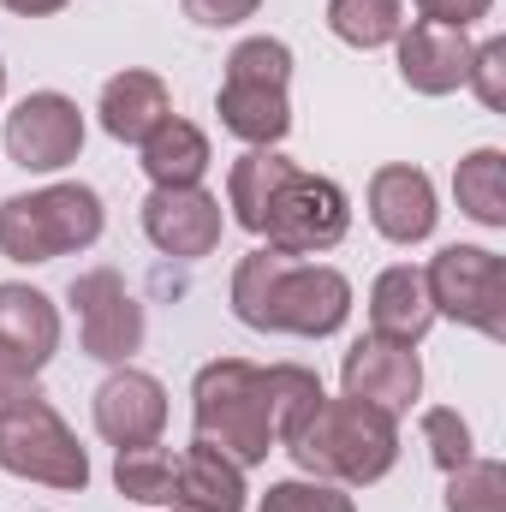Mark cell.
<instances>
[{"instance_id": "cell-1", "label": "cell", "mask_w": 506, "mask_h": 512, "mask_svg": "<svg viewBox=\"0 0 506 512\" xmlns=\"http://www.w3.org/2000/svg\"><path fill=\"white\" fill-rule=\"evenodd\" d=\"M233 316L256 334L328 340L352 316V280L328 262H298L262 245L233 268Z\"/></svg>"}, {"instance_id": "cell-2", "label": "cell", "mask_w": 506, "mask_h": 512, "mask_svg": "<svg viewBox=\"0 0 506 512\" xmlns=\"http://www.w3.org/2000/svg\"><path fill=\"white\" fill-rule=\"evenodd\" d=\"M286 453L298 459V471H310L316 483H381L399 459V423L364 405V399H322L316 417L286 441Z\"/></svg>"}, {"instance_id": "cell-3", "label": "cell", "mask_w": 506, "mask_h": 512, "mask_svg": "<svg viewBox=\"0 0 506 512\" xmlns=\"http://www.w3.org/2000/svg\"><path fill=\"white\" fill-rule=\"evenodd\" d=\"M191 423L197 441L227 453L239 471L262 465L274 453V423H268V399H262V370L245 358H215L197 370L191 382Z\"/></svg>"}, {"instance_id": "cell-4", "label": "cell", "mask_w": 506, "mask_h": 512, "mask_svg": "<svg viewBox=\"0 0 506 512\" xmlns=\"http://www.w3.org/2000/svg\"><path fill=\"white\" fill-rule=\"evenodd\" d=\"M102 239V197L90 185H42L0 203V256L6 262H54L90 251Z\"/></svg>"}, {"instance_id": "cell-5", "label": "cell", "mask_w": 506, "mask_h": 512, "mask_svg": "<svg viewBox=\"0 0 506 512\" xmlns=\"http://www.w3.org/2000/svg\"><path fill=\"white\" fill-rule=\"evenodd\" d=\"M0 471L24 477V483H42V489H84L90 483V453L60 423V411L36 387H24L18 399L0 405Z\"/></svg>"}, {"instance_id": "cell-6", "label": "cell", "mask_w": 506, "mask_h": 512, "mask_svg": "<svg viewBox=\"0 0 506 512\" xmlns=\"http://www.w3.org/2000/svg\"><path fill=\"white\" fill-rule=\"evenodd\" d=\"M346 227H352L346 191L334 179H322V173L292 167V179L268 197L256 239H268V251L280 256H316V251H334L346 239Z\"/></svg>"}, {"instance_id": "cell-7", "label": "cell", "mask_w": 506, "mask_h": 512, "mask_svg": "<svg viewBox=\"0 0 506 512\" xmlns=\"http://www.w3.org/2000/svg\"><path fill=\"white\" fill-rule=\"evenodd\" d=\"M435 316L477 328L483 340H506V262L483 245H447L423 268Z\"/></svg>"}, {"instance_id": "cell-8", "label": "cell", "mask_w": 506, "mask_h": 512, "mask_svg": "<svg viewBox=\"0 0 506 512\" xmlns=\"http://www.w3.org/2000/svg\"><path fill=\"white\" fill-rule=\"evenodd\" d=\"M72 310H78V340L96 364H131V352L143 346V304L126 292V280L114 268H90L72 280Z\"/></svg>"}, {"instance_id": "cell-9", "label": "cell", "mask_w": 506, "mask_h": 512, "mask_svg": "<svg viewBox=\"0 0 506 512\" xmlns=\"http://www.w3.org/2000/svg\"><path fill=\"white\" fill-rule=\"evenodd\" d=\"M6 155L24 167V173H60V167H72L78 161V149H84V114H78V102L72 96H60V90H36V96H24L12 114H6Z\"/></svg>"}, {"instance_id": "cell-10", "label": "cell", "mask_w": 506, "mask_h": 512, "mask_svg": "<svg viewBox=\"0 0 506 512\" xmlns=\"http://www.w3.org/2000/svg\"><path fill=\"white\" fill-rule=\"evenodd\" d=\"M143 233L161 256L197 262L221 245L227 215H221V197H209L203 185H155L143 197Z\"/></svg>"}, {"instance_id": "cell-11", "label": "cell", "mask_w": 506, "mask_h": 512, "mask_svg": "<svg viewBox=\"0 0 506 512\" xmlns=\"http://www.w3.org/2000/svg\"><path fill=\"white\" fill-rule=\"evenodd\" d=\"M340 382H346L352 399L376 405V411H387L399 423L417 405V393H423V364H417L411 346L370 334V340H352V352L340 358Z\"/></svg>"}, {"instance_id": "cell-12", "label": "cell", "mask_w": 506, "mask_h": 512, "mask_svg": "<svg viewBox=\"0 0 506 512\" xmlns=\"http://www.w3.org/2000/svg\"><path fill=\"white\" fill-rule=\"evenodd\" d=\"M161 429H167V387L149 370L120 364L108 382L96 387V435L102 441L143 447V441H161Z\"/></svg>"}, {"instance_id": "cell-13", "label": "cell", "mask_w": 506, "mask_h": 512, "mask_svg": "<svg viewBox=\"0 0 506 512\" xmlns=\"http://www.w3.org/2000/svg\"><path fill=\"white\" fill-rule=\"evenodd\" d=\"M54 352H60V310L48 304V292L6 280L0 286V364L30 382L36 370H48Z\"/></svg>"}, {"instance_id": "cell-14", "label": "cell", "mask_w": 506, "mask_h": 512, "mask_svg": "<svg viewBox=\"0 0 506 512\" xmlns=\"http://www.w3.org/2000/svg\"><path fill=\"white\" fill-rule=\"evenodd\" d=\"M370 221H376L381 239H393V245H423L435 233V221H441L429 173L405 167V161L381 167L376 179H370Z\"/></svg>"}, {"instance_id": "cell-15", "label": "cell", "mask_w": 506, "mask_h": 512, "mask_svg": "<svg viewBox=\"0 0 506 512\" xmlns=\"http://www.w3.org/2000/svg\"><path fill=\"white\" fill-rule=\"evenodd\" d=\"M399 42V78H405V90H417V96H453L459 84H465V72H471V42H465V30H441V24H411V30H399L393 36Z\"/></svg>"}, {"instance_id": "cell-16", "label": "cell", "mask_w": 506, "mask_h": 512, "mask_svg": "<svg viewBox=\"0 0 506 512\" xmlns=\"http://www.w3.org/2000/svg\"><path fill=\"white\" fill-rule=\"evenodd\" d=\"M370 328L381 340H399V346H417L435 328V298H429L423 268H411V262L381 268L376 286H370Z\"/></svg>"}, {"instance_id": "cell-17", "label": "cell", "mask_w": 506, "mask_h": 512, "mask_svg": "<svg viewBox=\"0 0 506 512\" xmlns=\"http://www.w3.org/2000/svg\"><path fill=\"white\" fill-rule=\"evenodd\" d=\"M215 114H221V126L233 131L239 143H251V149H274V143L292 131V108H286V90H280V84L227 78L221 96H215Z\"/></svg>"}, {"instance_id": "cell-18", "label": "cell", "mask_w": 506, "mask_h": 512, "mask_svg": "<svg viewBox=\"0 0 506 512\" xmlns=\"http://www.w3.org/2000/svg\"><path fill=\"white\" fill-rule=\"evenodd\" d=\"M173 507H191V512H245V471H239L227 453H215V447L191 441V447L179 453Z\"/></svg>"}, {"instance_id": "cell-19", "label": "cell", "mask_w": 506, "mask_h": 512, "mask_svg": "<svg viewBox=\"0 0 506 512\" xmlns=\"http://www.w3.org/2000/svg\"><path fill=\"white\" fill-rule=\"evenodd\" d=\"M96 114H102V131H108V137L143 143L149 131L173 114V102H167V84H161L155 72H120V78L102 84V108H96Z\"/></svg>"}, {"instance_id": "cell-20", "label": "cell", "mask_w": 506, "mask_h": 512, "mask_svg": "<svg viewBox=\"0 0 506 512\" xmlns=\"http://www.w3.org/2000/svg\"><path fill=\"white\" fill-rule=\"evenodd\" d=\"M137 149H143L149 185H197L209 173V137L191 126V120H179V114H167Z\"/></svg>"}, {"instance_id": "cell-21", "label": "cell", "mask_w": 506, "mask_h": 512, "mask_svg": "<svg viewBox=\"0 0 506 512\" xmlns=\"http://www.w3.org/2000/svg\"><path fill=\"white\" fill-rule=\"evenodd\" d=\"M286 179H292V161L280 149H245L233 161V173H227V209H233V221L245 233H262V209H268V197Z\"/></svg>"}, {"instance_id": "cell-22", "label": "cell", "mask_w": 506, "mask_h": 512, "mask_svg": "<svg viewBox=\"0 0 506 512\" xmlns=\"http://www.w3.org/2000/svg\"><path fill=\"white\" fill-rule=\"evenodd\" d=\"M262 399H268L274 441H292V435L316 417V405H322L328 393H322V376L304 370V364H268V370H262Z\"/></svg>"}, {"instance_id": "cell-23", "label": "cell", "mask_w": 506, "mask_h": 512, "mask_svg": "<svg viewBox=\"0 0 506 512\" xmlns=\"http://www.w3.org/2000/svg\"><path fill=\"white\" fill-rule=\"evenodd\" d=\"M453 197L459 209L477 221V227H506V155L489 143V149H471L453 173Z\"/></svg>"}, {"instance_id": "cell-24", "label": "cell", "mask_w": 506, "mask_h": 512, "mask_svg": "<svg viewBox=\"0 0 506 512\" xmlns=\"http://www.w3.org/2000/svg\"><path fill=\"white\" fill-rule=\"evenodd\" d=\"M114 483L120 495L143 501V507H173V483H179V459L161 447V441H143V447H120L114 459Z\"/></svg>"}, {"instance_id": "cell-25", "label": "cell", "mask_w": 506, "mask_h": 512, "mask_svg": "<svg viewBox=\"0 0 506 512\" xmlns=\"http://www.w3.org/2000/svg\"><path fill=\"white\" fill-rule=\"evenodd\" d=\"M328 30L346 48H387L405 30V6L399 0H328Z\"/></svg>"}, {"instance_id": "cell-26", "label": "cell", "mask_w": 506, "mask_h": 512, "mask_svg": "<svg viewBox=\"0 0 506 512\" xmlns=\"http://www.w3.org/2000/svg\"><path fill=\"white\" fill-rule=\"evenodd\" d=\"M447 512H506V465L501 459H465L447 471Z\"/></svg>"}, {"instance_id": "cell-27", "label": "cell", "mask_w": 506, "mask_h": 512, "mask_svg": "<svg viewBox=\"0 0 506 512\" xmlns=\"http://www.w3.org/2000/svg\"><path fill=\"white\" fill-rule=\"evenodd\" d=\"M227 78H245V84H280L292 78V48L280 36H245L233 54H227Z\"/></svg>"}, {"instance_id": "cell-28", "label": "cell", "mask_w": 506, "mask_h": 512, "mask_svg": "<svg viewBox=\"0 0 506 512\" xmlns=\"http://www.w3.org/2000/svg\"><path fill=\"white\" fill-rule=\"evenodd\" d=\"M423 447H429V459L441 471H459L471 459V423L459 411H447V405H429L423 411Z\"/></svg>"}, {"instance_id": "cell-29", "label": "cell", "mask_w": 506, "mask_h": 512, "mask_svg": "<svg viewBox=\"0 0 506 512\" xmlns=\"http://www.w3.org/2000/svg\"><path fill=\"white\" fill-rule=\"evenodd\" d=\"M256 512H358V507H352V495H340L334 483H298V477H292V483H274Z\"/></svg>"}, {"instance_id": "cell-30", "label": "cell", "mask_w": 506, "mask_h": 512, "mask_svg": "<svg viewBox=\"0 0 506 512\" xmlns=\"http://www.w3.org/2000/svg\"><path fill=\"white\" fill-rule=\"evenodd\" d=\"M465 84L477 90V102H483L489 114H501L506 108V36H489L483 48H471V72H465Z\"/></svg>"}, {"instance_id": "cell-31", "label": "cell", "mask_w": 506, "mask_h": 512, "mask_svg": "<svg viewBox=\"0 0 506 512\" xmlns=\"http://www.w3.org/2000/svg\"><path fill=\"white\" fill-rule=\"evenodd\" d=\"M423 24H441V30H471L495 12V0H417Z\"/></svg>"}, {"instance_id": "cell-32", "label": "cell", "mask_w": 506, "mask_h": 512, "mask_svg": "<svg viewBox=\"0 0 506 512\" xmlns=\"http://www.w3.org/2000/svg\"><path fill=\"white\" fill-rule=\"evenodd\" d=\"M262 0H185V18H197L203 30H227V24H245L256 18Z\"/></svg>"}, {"instance_id": "cell-33", "label": "cell", "mask_w": 506, "mask_h": 512, "mask_svg": "<svg viewBox=\"0 0 506 512\" xmlns=\"http://www.w3.org/2000/svg\"><path fill=\"white\" fill-rule=\"evenodd\" d=\"M6 12H18V18H48V12H60L66 0H0Z\"/></svg>"}, {"instance_id": "cell-34", "label": "cell", "mask_w": 506, "mask_h": 512, "mask_svg": "<svg viewBox=\"0 0 506 512\" xmlns=\"http://www.w3.org/2000/svg\"><path fill=\"white\" fill-rule=\"evenodd\" d=\"M24 376H12V370H6V364H0V405H6V399H18V393H24Z\"/></svg>"}, {"instance_id": "cell-35", "label": "cell", "mask_w": 506, "mask_h": 512, "mask_svg": "<svg viewBox=\"0 0 506 512\" xmlns=\"http://www.w3.org/2000/svg\"><path fill=\"white\" fill-rule=\"evenodd\" d=\"M0 96H6V66H0Z\"/></svg>"}, {"instance_id": "cell-36", "label": "cell", "mask_w": 506, "mask_h": 512, "mask_svg": "<svg viewBox=\"0 0 506 512\" xmlns=\"http://www.w3.org/2000/svg\"><path fill=\"white\" fill-rule=\"evenodd\" d=\"M173 512H191V507H173Z\"/></svg>"}]
</instances>
